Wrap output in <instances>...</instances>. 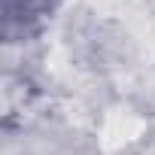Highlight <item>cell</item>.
<instances>
[{
  "instance_id": "6da1fadb",
  "label": "cell",
  "mask_w": 155,
  "mask_h": 155,
  "mask_svg": "<svg viewBox=\"0 0 155 155\" xmlns=\"http://www.w3.org/2000/svg\"><path fill=\"white\" fill-rule=\"evenodd\" d=\"M61 0H0L3 15V37L6 40H25L28 34L40 31L46 18L58 9Z\"/></svg>"
}]
</instances>
